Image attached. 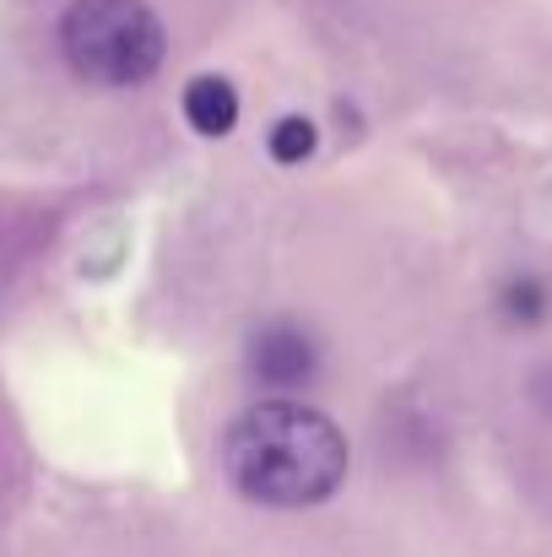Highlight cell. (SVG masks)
<instances>
[{"instance_id":"cell-6","label":"cell","mask_w":552,"mask_h":557,"mask_svg":"<svg viewBox=\"0 0 552 557\" xmlns=\"http://www.w3.org/2000/svg\"><path fill=\"white\" fill-rule=\"evenodd\" d=\"M504 309H510V320L537 325V320L548 314V287H542L537 276H520V282H510V287H504Z\"/></svg>"},{"instance_id":"cell-3","label":"cell","mask_w":552,"mask_h":557,"mask_svg":"<svg viewBox=\"0 0 552 557\" xmlns=\"http://www.w3.org/2000/svg\"><path fill=\"white\" fill-rule=\"evenodd\" d=\"M249 373L271 389H293V384H309L320 373V347L304 325H287V320H271L249 336Z\"/></svg>"},{"instance_id":"cell-5","label":"cell","mask_w":552,"mask_h":557,"mask_svg":"<svg viewBox=\"0 0 552 557\" xmlns=\"http://www.w3.org/2000/svg\"><path fill=\"white\" fill-rule=\"evenodd\" d=\"M271 158L277 163H304V158H315V125L304 120V114H287V120H277V131H271Z\"/></svg>"},{"instance_id":"cell-1","label":"cell","mask_w":552,"mask_h":557,"mask_svg":"<svg viewBox=\"0 0 552 557\" xmlns=\"http://www.w3.org/2000/svg\"><path fill=\"white\" fill-rule=\"evenodd\" d=\"M228 482L266 509H315L347 482L342 428L298 400H260L222 433Z\"/></svg>"},{"instance_id":"cell-4","label":"cell","mask_w":552,"mask_h":557,"mask_svg":"<svg viewBox=\"0 0 552 557\" xmlns=\"http://www.w3.org/2000/svg\"><path fill=\"white\" fill-rule=\"evenodd\" d=\"M184 120L200 131V136H228L238 125V92L233 82L222 76H195L184 87Z\"/></svg>"},{"instance_id":"cell-2","label":"cell","mask_w":552,"mask_h":557,"mask_svg":"<svg viewBox=\"0 0 552 557\" xmlns=\"http://www.w3.org/2000/svg\"><path fill=\"white\" fill-rule=\"evenodd\" d=\"M60 49L76 76L98 87H136L163 65V22L147 0H71Z\"/></svg>"}]
</instances>
